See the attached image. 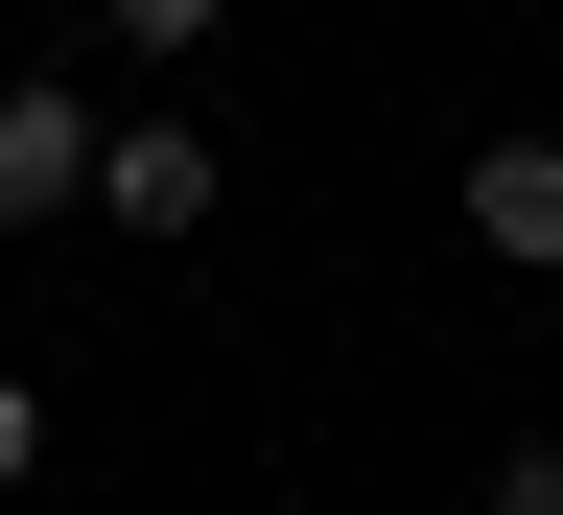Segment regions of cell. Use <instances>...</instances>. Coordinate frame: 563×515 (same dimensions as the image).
Wrapping results in <instances>:
<instances>
[{"instance_id":"cell-1","label":"cell","mask_w":563,"mask_h":515,"mask_svg":"<svg viewBox=\"0 0 563 515\" xmlns=\"http://www.w3.org/2000/svg\"><path fill=\"white\" fill-rule=\"evenodd\" d=\"M211 188H235L211 117H95V211H118V235H211Z\"/></svg>"},{"instance_id":"cell-2","label":"cell","mask_w":563,"mask_h":515,"mask_svg":"<svg viewBox=\"0 0 563 515\" xmlns=\"http://www.w3.org/2000/svg\"><path fill=\"white\" fill-rule=\"evenodd\" d=\"M47 211H95V94H70V70L0 94V235H47Z\"/></svg>"},{"instance_id":"cell-3","label":"cell","mask_w":563,"mask_h":515,"mask_svg":"<svg viewBox=\"0 0 563 515\" xmlns=\"http://www.w3.org/2000/svg\"><path fill=\"white\" fill-rule=\"evenodd\" d=\"M470 258L493 281H563V141H493L470 165Z\"/></svg>"},{"instance_id":"cell-4","label":"cell","mask_w":563,"mask_h":515,"mask_svg":"<svg viewBox=\"0 0 563 515\" xmlns=\"http://www.w3.org/2000/svg\"><path fill=\"white\" fill-rule=\"evenodd\" d=\"M95 24H118V47H211L235 0H95Z\"/></svg>"},{"instance_id":"cell-5","label":"cell","mask_w":563,"mask_h":515,"mask_svg":"<svg viewBox=\"0 0 563 515\" xmlns=\"http://www.w3.org/2000/svg\"><path fill=\"white\" fill-rule=\"evenodd\" d=\"M470 515H563V446H493V492Z\"/></svg>"},{"instance_id":"cell-6","label":"cell","mask_w":563,"mask_h":515,"mask_svg":"<svg viewBox=\"0 0 563 515\" xmlns=\"http://www.w3.org/2000/svg\"><path fill=\"white\" fill-rule=\"evenodd\" d=\"M24 469H47V399H24V376H0V492H24Z\"/></svg>"}]
</instances>
